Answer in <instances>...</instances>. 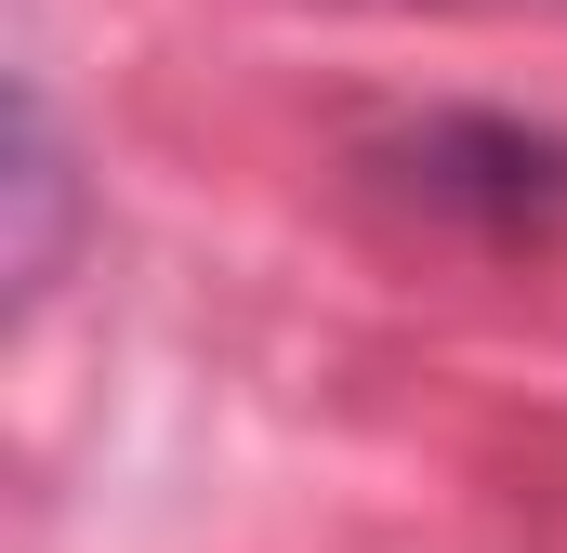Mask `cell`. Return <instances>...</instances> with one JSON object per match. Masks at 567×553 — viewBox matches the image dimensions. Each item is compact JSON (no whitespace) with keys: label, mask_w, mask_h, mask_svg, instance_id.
<instances>
[{"label":"cell","mask_w":567,"mask_h":553,"mask_svg":"<svg viewBox=\"0 0 567 553\" xmlns=\"http://www.w3.org/2000/svg\"><path fill=\"white\" fill-rule=\"evenodd\" d=\"M370 171H383L423 225H462V238H488V251L567 225V133H528V119H423V133L370 145Z\"/></svg>","instance_id":"6da1fadb"},{"label":"cell","mask_w":567,"mask_h":553,"mask_svg":"<svg viewBox=\"0 0 567 553\" xmlns=\"http://www.w3.org/2000/svg\"><path fill=\"white\" fill-rule=\"evenodd\" d=\"M13 198H27V251H13V276L40 290L53 276V211H66V158H53V106L27 93V145H13Z\"/></svg>","instance_id":"7a4b0ae2"}]
</instances>
